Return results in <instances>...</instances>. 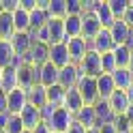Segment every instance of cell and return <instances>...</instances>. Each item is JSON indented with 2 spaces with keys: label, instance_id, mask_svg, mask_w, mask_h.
Listing matches in <instances>:
<instances>
[{
  "label": "cell",
  "instance_id": "1",
  "mask_svg": "<svg viewBox=\"0 0 133 133\" xmlns=\"http://www.w3.org/2000/svg\"><path fill=\"white\" fill-rule=\"evenodd\" d=\"M77 69L82 77H99L101 75V56L92 49H88L86 56L82 58V62L77 64Z\"/></svg>",
  "mask_w": 133,
  "mask_h": 133
},
{
  "label": "cell",
  "instance_id": "2",
  "mask_svg": "<svg viewBox=\"0 0 133 133\" xmlns=\"http://www.w3.org/2000/svg\"><path fill=\"white\" fill-rule=\"evenodd\" d=\"M17 86L24 90H30L32 86L39 84V66H32L28 62H22L17 69Z\"/></svg>",
  "mask_w": 133,
  "mask_h": 133
},
{
  "label": "cell",
  "instance_id": "3",
  "mask_svg": "<svg viewBox=\"0 0 133 133\" xmlns=\"http://www.w3.org/2000/svg\"><path fill=\"white\" fill-rule=\"evenodd\" d=\"M77 92L82 95V101L84 105H90L92 107L97 101H99V90H97V77H79L77 82Z\"/></svg>",
  "mask_w": 133,
  "mask_h": 133
},
{
  "label": "cell",
  "instance_id": "4",
  "mask_svg": "<svg viewBox=\"0 0 133 133\" xmlns=\"http://www.w3.org/2000/svg\"><path fill=\"white\" fill-rule=\"evenodd\" d=\"M73 120H75V118H73V116L66 112L64 107H56L54 114H52V118H49L45 124L49 127V131H52V133H64Z\"/></svg>",
  "mask_w": 133,
  "mask_h": 133
},
{
  "label": "cell",
  "instance_id": "5",
  "mask_svg": "<svg viewBox=\"0 0 133 133\" xmlns=\"http://www.w3.org/2000/svg\"><path fill=\"white\" fill-rule=\"evenodd\" d=\"M101 30H103V26H101V22L97 19L95 11H86L84 15H82V39L84 41L90 43Z\"/></svg>",
  "mask_w": 133,
  "mask_h": 133
},
{
  "label": "cell",
  "instance_id": "6",
  "mask_svg": "<svg viewBox=\"0 0 133 133\" xmlns=\"http://www.w3.org/2000/svg\"><path fill=\"white\" fill-rule=\"evenodd\" d=\"M28 105V95L24 88H15L11 92H6V112L11 116H19V112Z\"/></svg>",
  "mask_w": 133,
  "mask_h": 133
},
{
  "label": "cell",
  "instance_id": "7",
  "mask_svg": "<svg viewBox=\"0 0 133 133\" xmlns=\"http://www.w3.org/2000/svg\"><path fill=\"white\" fill-rule=\"evenodd\" d=\"M45 30H47V45H58V43H64V41H66L64 19L49 17L47 24H45Z\"/></svg>",
  "mask_w": 133,
  "mask_h": 133
},
{
  "label": "cell",
  "instance_id": "8",
  "mask_svg": "<svg viewBox=\"0 0 133 133\" xmlns=\"http://www.w3.org/2000/svg\"><path fill=\"white\" fill-rule=\"evenodd\" d=\"M47 60H49V45L39 43V41H35L32 47H30V52L24 56V62H28L32 66H43Z\"/></svg>",
  "mask_w": 133,
  "mask_h": 133
},
{
  "label": "cell",
  "instance_id": "9",
  "mask_svg": "<svg viewBox=\"0 0 133 133\" xmlns=\"http://www.w3.org/2000/svg\"><path fill=\"white\" fill-rule=\"evenodd\" d=\"M64 43H66V49H69L71 64H79L82 58H84L86 52L90 49V47H88V41H84L82 37H77V39H66Z\"/></svg>",
  "mask_w": 133,
  "mask_h": 133
},
{
  "label": "cell",
  "instance_id": "10",
  "mask_svg": "<svg viewBox=\"0 0 133 133\" xmlns=\"http://www.w3.org/2000/svg\"><path fill=\"white\" fill-rule=\"evenodd\" d=\"M79 69H77V64H66L64 69L58 71V84H60L64 90H69V88H75L77 86V82H79Z\"/></svg>",
  "mask_w": 133,
  "mask_h": 133
},
{
  "label": "cell",
  "instance_id": "11",
  "mask_svg": "<svg viewBox=\"0 0 133 133\" xmlns=\"http://www.w3.org/2000/svg\"><path fill=\"white\" fill-rule=\"evenodd\" d=\"M88 47L92 49V52H97V54H107V52H112L116 45H114V41H112L110 30L103 28V30H101V32H99V35L88 43Z\"/></svg>",
  "mask_w": 133,
  "mask_h": 133
},
{
  "label": "cell",
  "instance_id": "12",
  "mask_svg": "<svg viewBox=\"0 0 133 133\" xmlns=\"http://www.w3.org/2000/svg\"><path fill=\"white\" fill-rule=\"evenodd\" d=\"M9 43H11V47H13V52L17 54V56H22V58H24V56L30 52L32 43H35V39H32L30 32H15L13 39L9 41Z\"/></svg>",
  "mask_w": 133,
  "mask_h": 133
},
{
  "label": "cell",
  "instance_id": "13",
  "mask_svg": "<svg viewBox=\"0 0 133 133\" xmlns=\"http://www.w3.org/2000/svg\"><path fill=\"white\" fill-rule=\"evenodd\" d=\"M49 62H52L56 69H64L66 64H71V58H69V49H66V43L49 45Z\"/></svg>",
  "mask_w": 133,
  "mask_h": 133
},
{
  "label": "cell",
  "instance_id": "14",
  "mask_svg": "<svg viewBox=\"0 0 133 133\" xmlns=\"http://www.w3.org/2000/svg\"><path fill=\"white\" fill-rule=\"evenodd\" d=\"M107 30H110V35H112L114 45H127V43H129V39H131V28H129L122 19H116V22L112 24V28H107Z\"/></svg>",
  "mask_w": 133,
  "mask_h": 133
},
{
  "label": "cell",
  "instance_id": "15",
  "mask_svg": "<svg viewBox=\"0 0 133 133\" xmlns=\"http://www.w3.org/2000/svg\"><path fill=\"white\" fill-rule=\"evenodd\" d=\"M60 107H64V110L75 118V114L84 107V101H82V95L77 92V88H69V90H66V92H64V101H62Z\"/></svg>",
  "mask_w": 133,
  "mask_h": 133
},
{
  "label": "cell",
  "instance_id": "16",
  "mask_svg": "<svg viewBox=\"0 0 133 133\" xmlns=\"http://www.w3.org/2000/svg\"><path fill=\"white\" fill-rule=\"evenodd\" d=\"M19 120H22V124H24V129L32 131L37 124H41V110L28 103V105L19 112Z\"/></svg>",
  "mask_w": 133,
  "mask_h": 133
},
{
  "label": "cell",
  "instance_id": "17",
  "mask_svg": "<svg viewBox=\"0 0 133 133\" xmlns=\"http://www.w3.org/2000/svg\"><path fill=\"white\" fill-rule=\"evenodd\" d=\"M58 71L60 69H56V66L47 60L43 66H39V84L43 88H49V86L58 84Z\"/></svg>",
  "mask_w": 133,
  "mask_h": 133
},
{
  "label": "cell",
  "instance_id": "18",
  "mask_svg": "<svg viewBox=\"0 0 133 133\" xmlns=\"http://www.w3.org/2000/svg\"><path fill=\"white\" fill-rule=\"evenodd\" d=\"M92 107H95V116H97V127H99V124H107V122H114L116 120V114L112 112V107H110L107 101H101V99H99Z\"/></svg>",
  "mask_w": 133,
  "mask_h": 133
},
{
  "label": "cell",
  "instance_id": "19",
  "mask_svg": "<svg viewBox=\"0 0 133 133\" xmlns=\"http://www.w3.org/2000/svg\"><path fill=\"white\" fill-rule=\"evenodd\" d=\"M92 11H95L97 19L101 22L103 28H112V24H114L116 19H114V15H112V11H110V6H107V0H97Z\"/></svg>",
  "mask_w": 133,
  "mask_h": 133
},
{
  "label": "cell",
  "instance_id": "20",
  "mask_svg": "<svg viewBox=\"0 0 133 133\" xmlns=\"http://www.w3.org/2000/svg\"><path fill=\"white\" fill-rule=\"evenodd\" d=\"M107 103H110V107H112V112L116 114V116H120V114H124L129 110V97H127V92H122V90H116V92L107 99Z\"/></svg>",
  "mask_w": 133,
  "mask_h": 133
},
{
  "label": "cell",
  "instance_id": "21",
  "mask_svg": "<svg viewBox=\"0 0 133 133\" xmlns=\"http://www.w3.org/2000/svg\"><path fill=\"white\" fill-rule=\"evenodd\" d=\"M97 90H99V99H101V101H107V99L116 92V86H114L112 75L101 73V75L97 77Z\"/></svg>",
  "mask_w": 133,
  "mask_h": 133
},
{
  "label": "cell",
  "instance_id": "22",
  "mask_svg": "<svg viewBox=\"0 0 133 133\" xmlns=\"http://www.w3.org/2000/svg\"><path fill=\"white\" fill-rule=\"evenodd\" d=\"M112 79H114L116 90H122V92H127V90L133 86V75L129 73V69H116L112 73Z\"/></svg>",
  "mask_w": 133,
  "mask_h": 133
},
{
  "label": "cell",
  "instance_id": "23",
  "mask_svg": "<svg viewBox=\"0 0 133 133\" xmlns=\"http://www.w3.org/2000/svg\"><path fill=\"white\" fill-rule=\"evenodd\" d=\"M64 35L66 39L82 37V15H66L64 17Z\"/></svg>",
  "mask_w": 133,
  "mask_h": 133
},
{
  "label": "cell",
  "instance_id": "24",
  "mask_svg": "<svg viewBox=\"0 0 133 133\" xmlns=\"http://www.w3.org/2000/svg\"><path fill=\"white\" fill-rule=\"evenodd\" d=\"M0 88L4 90V92H11V90L19 88L17 86V71L9 66V69H2V75H0Z\"/></svg>",
  "mask_w": 133,
  "mask_h": 133
},
{
  "label": "cell",
  "instance_id": "25",
  "mask_svg": "<svg viewBox=\"0 0 133 133\" xmlns=\"http://www.w3.org/2000/svg\"><path fill=\"white\" fill-rule=\"evenodd\" d=\"M26 95H28V103H30V105H35V107H39V110L47 103L45 88L41 86V84H37V86H32L30 90H26Z\"/></svg>",
  "mask_w": 133,
  "mask_h": 133
},
{
  "label": "cell",
  "instance_id": "26",
  "mask_svg": "<svg viewBox=\"0 0 133 133\" xmlns=\"http://www.w3.org/2000/svg\"><path fill=\"white\" fill-rule=\"evenodd\" d=\"M13 15V26H15V32H30V13L24 11L22 6Z\"/></svg>",
  "mask_w": 133,
  "mask_h": 133
},
{
  "label": "cell",
  "instance_id": "27",
  "mask_svg": "<svg viewBox=\"0 0 133 133\" xmlns=\"http://www.w3.org/2000/svg\"><path fill=\"white\" fill-rule=\"evenodd\" d=\"M13 35H15L13 15L11 13H2L0 15V41H11Z\"/></svg>",
  "mask_w": 133,
  "mask_h": 133
},
{
  "label": "cell",
  "instance_id": "28",
  "mask_svg": "<svg viewBox=\"0 0 133 133\" xmlns=\"http://www.w3.org/2000/svg\"><path fill=\"white\" fill-rule=\"evenodd\" d=\"M75 120L82 124V127H97V116H95V107H90V105H84L82 110L75 114Z\"/></svg>",
  "mask_w": 133,
  "mask_h": 133
},
{
  "label": "cell",
  "instance_id": "29",
  "mask_svg": "<svg viewBox=\"0 0 133 133\" xmlns=\"http://www.w3.org/2000/svg\"><path fill=\"white\" fill-rule=\"evenodd\" d=\"M64 92H66V90H64L60 84H54V86L45 88L47 103H49V105H54V107H60V105H62V101H64Z\"/></svg>",
  "mask_w": 133,
  "mask_h": 133
},
{
  "label": "cell",
  "instance_id": "30",
  "mask_svg": "<svg viewBox=\"0 0 133 133\" xmlns=\"http://www.w3.org/2000/svg\"><path fill=\"white\" fill-rule=\"evenodd\" d=\"M112 54H114L116 66H118V69H127L129 58H131V47H129V45H116V47L112 49Z\"/></svg>",
  "mask_w": 133,
  "mask_h": 133
},
{
  "label": "cell",
  "instance_id": "31",
  "mask_svg": "<svg viewBox=\"0 0 133 133\" xmlns=\"http://www.w3.org/2000/svg\"><path fill=\"white\" fill-rule=\"evenodd\" d=\"M47 19H49V15H47V11H43V9H37L35 11H30V32H37V30H41L47 24Z\"/></svg>",
  "mask_w": 133,
  "mask_h": 133
},
{
  "label": "cell",
  "instance_id": "32",
  "mask_svg": "<svg viewBox=\"0 0 133 133\" xmlns=\"http://www.w3.org/2000/svg\"><path fill=\"white\" fill-rule=\"evenodd\" d=\"M15 58V52L9 41H0V69H9Z\"/></svg>",
  "mask_w": 133,
  "mask_h": 133
},
{
  "label": "cell",
  "instance_id": "33",
  "mask_svg": "<svg viewBox=\"0 0 133 133\" xmlns=\"http://www.w3.org/2000/svg\"><path fill=\"white\" fill-rule=\"evenodd\" d=\"M47 15H49V17L64 19V17H66V0H49Z\"/></svg>",
  "mask_w": 133,
  "mask_h": 133
},
{
  "label": "cell",
  "instance_id": "34",
  "mask_svg": "<svg viewBox=\"0 0 133 133\" xmlns=\"http://www.w3.org/2000/svg\"><path fill=\"white\" fill-rule=\"evenodd\" d=\"M129 2L131 0H107V6H110L114 19H122L124 17V13L129 9Z\"/></svg>",
  "mask_w": 133,
  "mask_h": 133
},
{
  "label": "cell",
  "instance_id": "35",
  "mask_svg": "<svg viewBox=\"0 0 133 133\" xmlns=\"http://www.w3.org/2000/svg\"><path fill=\"white\" fill-rule=\"evenodd\" d=\"M99 56H101V73L112 75V73L118 69V66H116V60H114V54L107 52V54H99Z\"/></svg>",
  "mask_w": 133,
  "mask_h": 133
},
{
  "label": "cell",
  "instance_id": "36",
  "mask_svg": "<svg viewBox=\"0 0 133 133\" xmlns=\"http://www.w3.org/2000/svg\"><path fill=\"white\" fill-rule=\"evenodd\" d=\"M84 0H66V15H84Z\"/></svg>",
  "mask_w": 133,
  "mask_h": 133
},
{
  "label": "cell",
  "instance_id": "37",
  "mask_svg": "<svg viewBox=\"0 0 133 133\" xmlns=\"http://www.w3.org/2000/svg\"><path fill=\"white\" fill-rule=\"evenodd\" d=\"M22 131H24V124L19 120V116H11L4 127V133H22Z\"/></svg>",
  "mask_w": 133,
  "mask_h": 133
},
{
  "label": "cell",
  "instance_id": "38",
  "mask_svg": "<svg viewBox=\"0 0 133 133\" xmlns=\"http://www.w3.org/2000/svg\"><path fill=\"white\" fill-rule=\"evenodd\" d=\"M0 4H2L4 13H15L19 9V0H0Z\"/></svg>",
  "mask_w": 133,
  "mask_h": 133
},
{
  "label": "cell",
  "instance_id": "39",
  "mask_svg": "<svg viewBox=\"0 0 133 133\" xmlns=\"http://www.w3.org/2000/svg\"><path fill=\"white\" fill-rule=\"evenodd\" d=\"M122 22L127 24V26L133 30V0L129 2V9H127V13H124V17H122Z\"/></svg>",
  "mask_w": 133,
  "mask_h": 133
},
{
  "label": "cell",
  "instance_id": "40",
  "mask_svg": "<svg viewBox=\"0 0 133 133\" xmlns=\"http://www.w3.org/2000/svg\"><path fill=\"white\" fill-rule=\"evenodd\" d=\"M64 133H86V127H82L77 120H73V122L69 124V129H66Z\"/></svg>",
  "mask_w": 133,
  "mask_h": 133
},
{
  "label": "cell",
  "instance_id": "41",
  "mask_svg": "<svg viewBox=\"0 0 133 133\" xmlns=\"http://www.w3.org/2000/svg\"><path fill=\"white\" fill-rule=\"evenodd\" d=\"M19 6H22V9L24 11H35L37 9V0H19Z\"/></svg>",
  "mask_w": 133,
  "mask_h": 133
},
{
  "label": "cell",
  "instance_id": "42",
  "mask_svg": "<svg viewBox=\"0 0 133 133\" xmlns=\"http://www.w3.org/2000/svg\"><path fill=\"white\" fill-rule=\"evenodd\" d=\"M99 133H118L114 127V122H107V124H99Z\"/></svg>",
  "mask_w": 133,
  "mask_h": 133
},
{
  "label": "cell",
  "instance_id": "43",
  "mask_svg": "<svg viewBox=\"0 0 133 133\" xmlns=\"http://www.w3.org/2000/svg\"><path fill=\"white\" fill-rule=\"evenodd\" d=\"M0 114H9L6 112V92L0 88Z\"/></svg>",
  "mask_w": 133,
  "mask_h": 133
},
{
  "label": "cell",
  "instance_id": "44",
  "mask_svg": "<svg viewBox=\"0 0 133 133\" xmlns=\"http://www.w3.org/2000/svg\"><path fill=\"white\" fill-rule=\"evenodd\" d=\"M32 133H52V131H49V127L45 122H41V124H37V127L32 129Z\"/></svg>",
  "mask_w": 133,
  "mask_h": 133
},
{
  "label": "cell",
  "instance_id": "45",
  "mask_svg": "<svg viewBox=\"0 0 133 133\" xmlns=\"http://www.w3.org/2000/svg\"><path fill=\"white\" fill-rule=\"evenodd\" d=\"M9 118H11V114H0V131H4V127H6V122H9Z\"/></svg>",
  "mask_w": 133,
  "mask_h": 133
},
{
  "label": "cell",
  "instance_id": "46",
  "mask_svg": "<svg viewBox=\"0 0 133 133\" xmlns=\"http://www.w3.org/2000/svg\"><path fill=\"white\" fill-rule=\"evenodd\" d=\"M124 116H127V120L133 124V105H129V110L127 112H124Z\"/></svg>",
  "mask_w": 133,
  "mask_h": 133
},
{
  "label": "cell",
  "instance_id": "47",
  "mask_svg": "<svg viewBox=\"0 0 133 133\" xmlns=\"http://www.w3.org/2000/svg\"><path fill=\"white\" fill-rule=\"evenodd\" d=\"M127 69H129V73L133 75V49H131V58H129V64H127Z\"/></svg>",
  "mask_w": 133,
  "mask_h": 133
},
{
  "label": "cell",
  "instance_id": "48",
  "mask_svg": "<svg viewBox=\"0 0 133 133\" xmlns=\"http://www.w3.org/2000/svg\"><path fill=\"white\" fill-rule=\"evenodd\" d=\"M127 97H129V103L133 105V86H131V88L127 90Z\"/></svg>",
  "mask_w": 133,
  "mask_h": 133
},
{
  "label": "cell",
  "instance_id": "49",
  "mask_svg": "<svg viewBox=\"0 0 133 133\" xmlns=\"http://www.w3.org/2000/svg\"><path fill=\"white\" fill-rule=\"evenodd\" d=\"M86 133H99V127H90V129H86Z\"/></svg>",
  "mask_w": 133,
  "mask_h": 133
},
{
  "label": "cell",
  "instance_id": "50",
  "mask_svg": "<svg viewBox=\"0 0 133 133\" xmlns=\"http://www.w3.org/2000/svg\"><path fill=\"white\" fill-rule=\"evenodd\" d=\"M127 45H129V47L133 49V30H131V39H129V43H127Z\"/></svg>",
  "mask_w": 133,
  "mask_h": 133
},
{
  "label": "cell",
  "instance_id": "51",
  "mask_svg": "<svg viewBox=\"0 0 133 133\" xmlns=\"http://www.w3.org/2000/svg\"><path fill=\"white\" fill-rule=\"evenodd\" d=\"M22 133H32V131H28V129H24V131H22Z\"/></svg>",
  "mask_w": 133,
  "mask_h": 133
},
{
  "label": "cell",
  "instance_id": "52",
  "mask_svg": "<svg viewBox=\"0 0 133 133\" xmlns=\"http://www.w3.org/2000/svg\"><path fill=\"white\" fill-rule=\"evenodd\" d=\"M2 13H4V11H2V4H0V15H2Z\"/></svg>",
  "mask_w": 133,
  "mask_h": 133
},
{
  "label": "cell",
  "instance_id": "53",
  "mask_svg": "<svg viewBox=\"0 0 133 133\" xmlns=\"http://www.w3.org/2000/svg\"><path fill=\"white\" fill-rule=\"evenodd\" d=\"M0 75H2V69H0Z\"/></svg>",
  "mask_w": 133,
  "mask_h": 133
},
{
  "label": "cell",
  "instance_id": "54",
  "mask_svg": "<svg viewBox=\"0 0 133 133\" xmlns=\"http://www.w3.org/2000/svg\"><path fill=\"white\" fill-rule=\"evenodd\" d=\"M0 133H4V131H0Z\"/></svg>",
  "mask_w": 133,
  "mask_h": 133
}]
</instances>
